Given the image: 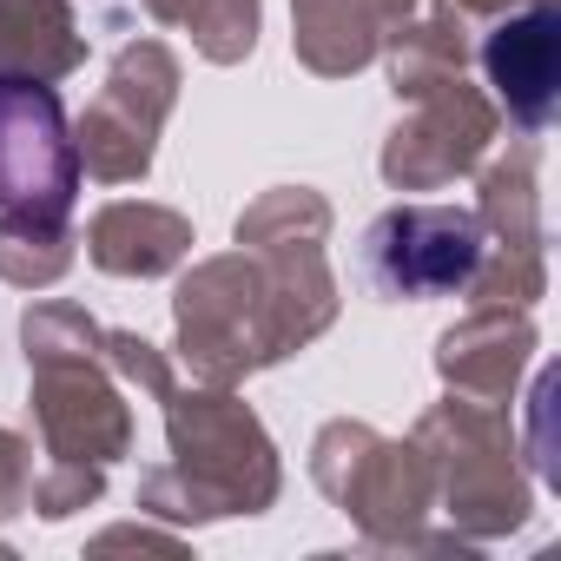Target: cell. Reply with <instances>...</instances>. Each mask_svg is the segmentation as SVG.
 <instances>
[{
	"instance_id": "1",
	"label": "cell",
	"mask_w": 561,
	"mask_h": 561,
	"mask_svg": "<svg viewBox=\"0 0 561 561\" xmlns=\"http://www.w3.org/2000/svg\"><path fill=\"white\" fill-rule=\"evenodd\" d=\"M482 264V225L469 211H390L370 231V271L383 291L443 298L462 291Z\"/></svg>"
},
{
	"instance_id": "2",
	"label": "cell",
	"mask_w": 561,
	"mask_h": 561,
	"mask_svg": "<svg viewBox=\"0 0 561 561\" xmlns=\"http://www.w3.org/2000/svg\"><path fill=\"white\" fill-rule=\"evenodd\" d=\"M489 80L528 126L548 119V100H554V14L548 8L489 34Z\"/></svg>"
}]
</instances>
